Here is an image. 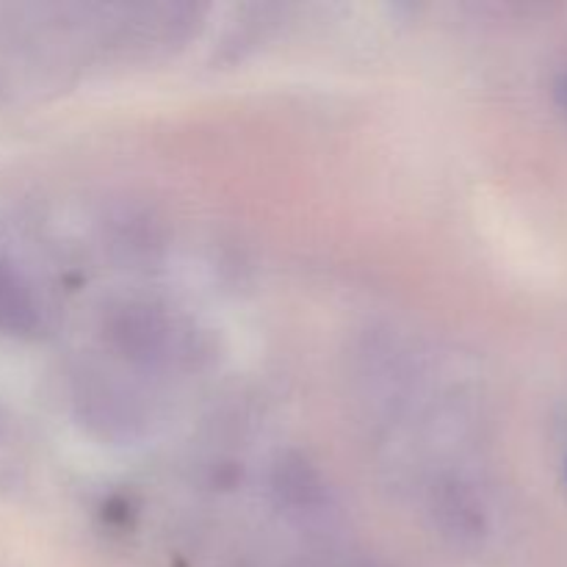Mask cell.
Listing matches in <instances>:
<instances>
[{
	"label": "cell",
	"instance_id": "obj_2",
	"mask_svg": "<svg viewBox=\"0 0 567 567\" xmlns=\"http://www.w3.org/2000/svg\"><path fill=\"white\" fill-rule=\"evenodd\" d=\"M3 435H6V430H3V421H0V441H3Z\"/></svg>",
	"mask_w": 567,
	"mask_h": 567
},
{
	"label": "cell",
	"instance_id": "obj_3",
	"mask_svg": "<svg viewBox=\"0 0 567 567\" xmlns=\"http://www.w3.org/2000/svg\"><path fill=\"white\" fill-rule=\"evenodd\" d=\"M563 97H565V105H567V83L563 86Z\"/></svg>",
	"mask_w": 567,
	"mask_h": 567
},
{
	"label": "cell",
	"instance_id": "obj_1",
	"mask_svg": "<svg viewBox=\"0 0 567 567\" xmlns=\"http://www.w3.org/2000/svg\"><path fill=\"white\" fill-rule=\"evenodd\" d=\"M33 321H37V305H33L31 291L22 286L20 277L9 266H0V330H31Z\"/></svg>",
	"mask_w": 567,
	"mask_h": 567
}]
</instances>
